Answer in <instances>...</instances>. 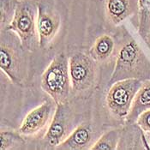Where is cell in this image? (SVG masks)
<instances>
[{"mask_svg": "<svg viewBox=\"0 0 150 150\" xmlns=\"http://www.w3.org/2000/svg\"><path fill=\"white\" fill-rule=\"evenodd\" d=\"M150 78V60L131 35L123 28L116 57L115 66L109 83L126 79L144 81Z\"/></svg>", "mask_w": 150, "mask_h": 150, "instance_id": "obj_1", "label": "cell"}, {"mask_svg": "<svg viewBox=\"0 0 150 150\" xmlns=\"http://www.w3.org/2000/svg\"><path fill=\"white\" fill-rule=\"evenodd\" d=\"M31 52L22 45L19 36L11 30H1L0 68L12 83L26 87L32 76Z\"/></svg>", "mask_w": 150, "mask_h": 150, "instance_id": "obj_2", "label": "cell"}, {"mask_svg": "<svg viewBox=\"0 0 150 150\" xmlns=\"http://www.w3.org/2000/svg\"><path fill=\"white\" fill-rule=\"evenodd\" d=\"M40 87L57 105L69 101L71 81L69 58L64 53L57 54L44 70L41 75Z\"/></svg>", "mask_w": 150, "mask_h": 150, "instance_id": "obj_3", "label": "cell"}, {"mask_svg": "<svg viewBox=\"0 0 150 150\" xmlns=\"http://www.w3.org/2000/svg\"><path fill=\"white\" fill-rule=\"evenodd\" d=\"M39 2L40 0L19 1L14 19L5 29L14 31L19 36L23 47L31 52L40 48L37 29Z\"/></svg>", "mask_w": 150, "mask_h": 150, "instance_id": "obj_4", "label": "cell"}, {"mask_svg": "<svg viewBox=\"0 0 150 150\" xmlns=\"http://www.w3.org/2000/svg\"><path fill=\"white\" fill-rule=\"evenodd\" d=\"M96 62L90 55L77 52L69 58L71 94L76 99H88L95 88Z\"/></svg>", "mask_w": 150, "mask_h": 150, "instance_id": "obj_5", "label": "cell"}, {"mask_svg": "<svg viewBox=\"0 0 150 150\" xmlns=\"http://www.w3.org/2000/svg\"><path fill=\"white\" fill-rule=\"evenodd\" d=\"M77 115L69 101L57 105L53 119L40 141V149H55L78 126Z\"/></svg>", "mask_w": 150, "mask_h": 150, "instance_id": "obj_6", "label": "cell"}, {"mask_svg": "<svg viewBox=\"0 0 150 150\" xmlns=\"http://www.w3.org/2000/svg\"><path fill=\"white\" fill-rule=\"evenodd\" d=\"M142 82L138 79H126L112 84L106 95V103L113 115L125 120Z\"/></svg>", "mask_w": 150, "mask_h": 150, "instance_id": "obj_7", "label": "cell"}, {"mask_svg": "<svg viewBox=\"0 0 150 150\" xmlns=\"http://www.w3.org/2000/svg\"><path fill=\"white\" fill-rule=\"evenodd\" d=\"M56 109L57 104L52 99L46 100L26 115L18 131L25 137H38L44 131L46 133Z\"/></svg>", "mask_w": 150, "mask_h": 150, "instance_id": "obj_8", "label": "cell"}, {"mask_svg": "<svg viewBox=\"0 0 150 150\" xmlns=\"http://www.w3.org/2000/svg\"><path fill=\"white\" fill-rule=\"evenodd\" d=\"M61 25L60 15L46 0H40L37 29L40 48L46 51L53 45Z\"/></svg>", "mask_w": 150, "mask_h": 150, "instance_id": "obj_9", "label": "cell"}, {"mask_svg": "<svg viewBox=\"0 0 150 150\" xmlns=\"http://www.w3.org/2000/svg\"><path fill=\"white\" fill-rule=\"evenodd\" d=\"M101 135V134H100ZM99 130L90 121L79 124L78 126L64 142L60 143L55 149L86 150L91 149L95 142L100 137Z\"/></svg>", "mask_w": 150, "mask_h": 150, "instance_id": "obj_10", "label": "cell"}, {"mask_svg": "<svg viewBox=\"0 0 150 150\" xmlns=\"http://www.w3.org/2000/svg\"><path fill=\"white\" fill-rule=\"evenodd\" d=\"M139 0H105V12L108 22L114 26L120 25L129 18L137 16Z\"/></svg>", "mask_w": 150, "mask_h": 150, "instance_id": "obj_11", "label": "cell"}, {"mask_svg": "<svg viewBox=\"0 0 150 150\" xmlns=\"http://www.w3.org/2000/svg\"><path fill=\"white\" fill-rule=\"evenodd\" d=\"M150 150L144 131L137 123H125L122 127V134L117 150Z\"/></svg>", "mask_w": 150, "mask_h": 150, "instance_id": "obj_12", "label": "cell"}, {"mask_svg": "<svg viewBox=\"0 0 150 150\" xmlns=\"http://www.w3.org/2000/svg\"><path fill=\"white\" fill-rule=\"evenodd\" d=\"M118 43L112 36L109 35H103L96 39L88 54L96 63H104L114 54L117 52Z\"/></svg>", "mask_w": 150, "mask_h": 150, "instance_id": "obj_13", "label": "cell"}, {"mask_svg": "<svg viewBox=\"0 0 150 150\" xmlns=\"http://www.w3.org/2000/svg\"><path fill=\"white\" fill-rule=\"evenodd\" d=\"M148 109H150V78L142 82L125 122L136 123L138 116Z\"/></svg>", "mask_w": 150, "mask_h": 150, "instance_id": "obj_14", "label": "cell"}, {"mask_svg": "<svg viewBox=\"0 0 150 150\" xmlns=\"http://www.w3.org/2000/svg\"><path fill=\"white\" fill-rule=\"evenodd\" d=\"M121 134L122 128H116L105 131L95 142L91 150H117Z\"/></svg>", "mask_w": 150, "mask_h": 150, "instance_id": "obj_15", "label": "cell"}, {"mask_svg": "<svg viewBox=\"0 0 150 150\" xmlns=\"http://www.w3.org/2000/svg\"><path fill=\"white\" fill-rule=\"evenodd\" d=\"M1 147L0 150L22 149L26 144L27 141L25 137L17 130H1L0 132Z\"/></svg>", "mask_w": 150, "mask_h": 150, "instance_id": "obj_16", "label": "cell"}, {"mask_svg": "<svg viewBox=\"0 0 150 150\" xmlns=\"http://www.w3.org/2000/svg\"><path fill=\"white\" fill-rule=\"evenodd\" d=\"M18 2L17 0H0L1 30H5L12 23Z\"/></svg>", "mask_w": 150, "mask_h": 150, "instance_id": "obj_17", "label": "cell"}, {"mask_svg": "<svg viewBox=\"0 0 150 150\" xmlns=\"http://www.w3.org/2000/svg\"><path fill=\"white\" fill-rule=\"evenodd\" d=\"M150 29V0H139L137 31L142 38Z\"/></svg>", "mask_w": 150, "mask_h": 150, "instance_id": "obj_18", "label": "cell"}, {"mask_svg": "<svg viewBox=\"0 0 150 150\" xmlns=\"http://www.w3.org/2000/svg\"><path fill=\"white\" fill-rule=\"evenodd\" d=\"M136 123L145 133L150 132V109L142 112L138 116Z\"/></svg>", "mask_w": 150, "mask_h": 150, "instance_id": "obj_19", "label": "cell"}, {"mask_svg": "<svg viewBox=\"0 0 150 150\" xmlns=\"http://www.w3.org/2000/svg\"><path fill=\"white\" fill-rule=\"evenodd\" d=\"M142 39L144 40V42L146 43V45H147L148 47L150 49V29L149 31L146 35H144Z\"/></svg>", "mask_w": 150, "mask_h": 150, "instance_id": "obj_20", "label": "cell"}, {"mask_svg": "<svg viewBox=\"0 0 150 150\" xmlns=\"http://www.w3.org/2000/svg\"><path fill=\"white\" fill-rule=\"evenodd\" d=\"M145 133V132H144ZM145 137H146V140H147V142L149 146L150 149V132H148V133H145Z\"/></svg>", "mask_w": 150, "mask_h": 150, "instance_id": "obj_21", "label": "cell"}, {"mask_svg": "<svg viewBox=\"0 0 150 150\" xmlns=\"http://www.w3.org/2000/svg\"><path fill=\"white\" fill-rule=\"evenodd\" d=\"M17 1H22V0H17Z\"/></svg>", "mask_w": 150, "mask_h": 150, "instance_id": "obj_22", "label": "cell"}]
</instances>
